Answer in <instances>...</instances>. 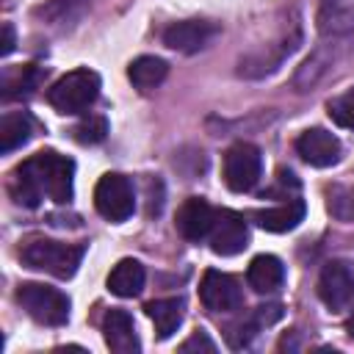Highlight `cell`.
Returning <instances> with one entry per match:
<instances>
[{
  "label": "cell",
  "mask_w": 354,
  "mask_h": 354,
  "mask_svg": "<svg viewBox=\"0 0 354 354\" xmlns=\"http://www.w3.org/2000/svg\"><path fill=\"white\" fill-rule=\"evenodd\" d=\"M72 180H75L72 158L58 155L55 149H41L14 169L8 191L17 205L30 210L39 207L41 199L66 205L72 199Z\"/></svg>",
  "instance_id": "1"
},
{
  "label": "cell",
  "mask_w": 354,
  "mask_h": 354,
  "mask_svg": "<svg viewBox=\"0 0 354 354\" xmlns=\"http://www.w3.org/2000/svg\"><path fill=\"white\" fill-rule=\"evenodd\" d=\"M80 260H83V246H72V243H61L50 238H33L22 246V263L28 268L53 274L58 279L75 277Z\"/></svg>",
  "instance_id": "2"
},
{
  "label": "cell",
  "mask_w": 354,
  "mask_h": 354,
  "mask_svg": "<svg viewBox=\"0 0 354 354\" xmlns=\"http://www.w3.org/2000/svg\"><path fill=\"white\" fill-rule=\"evenodd\" d=\"M100 97V75L91 69H72L47 88V102L58 113H83Z\"/></svg>",
  "instance_id": "3"
},
{
  "label": "cell",
  "mask_w": 354,
  "mask_h": 354,
  "mask_svg": "<svg viewBox=\"0 0 354 354\" xmlns=\"http://www.w3.org/2000/svg\"><path fill=\"white\" fill-rule=\"evenodd\" d=\"M17 301L19 307L36 321V324H44V326H64L69 321V296L58 288H50V285H41V282H25L19 285L17 290Z\"/></svg>",
  "instance_id": "4"
},
{
  "label": "cell",
  "mask_w": 354,
  "mask_h": 354,
  "mask_svg": "<svg viewBox=\"0 0 354 354\" xmlns=\"http://www.w3.org/2000/svg\"><path fill=\"white\" fill-rule=\"evenodd\" d=\"M94 207L102 218L119 224V221H127L136 210V191H133V183L124 177V174H102L97 188H94Z\"/></svg>",
  "instance_id": "5"
},
{
  "label": "cell",
  "mask_w": 354,
  "mask_h": 354,
  "mask_svg": "<svg viewBox=\"0 0 354 354\" xmlns=\"http://www.w3.org/2000/svg\"><path fill=\"white\" fill-rule=\"evenodd\" d=\"M260 174H263V158H260V149L254 144L238 141L227 149V155H224V183H227L230 191H235V194L252 191L260 183Z\"/></svg>",
  "instance_id": "6"
},
{
  "label": "cell",
  "mask_w": 354,
  "mask_h": 354,
  "mask_svg": "<svg viewBox=\"0 0 354 354\" xmlns=\"http://www.w3.org/2000/svg\"><path fill=\"white\" fill-rule=\"evenodd\" d=\"M318 296L329 310H343L354 299V260H329L318 277Z\"/></svg>",
  "instance_id": "7"
},
{
  "label": "cell",
  "mask_w": 354,
  "mask_h": 354,
  "mask_svg": "<svg viewBox=\"0 0 354 354\" xmlns=\"http://www.w3.org/2000/svg\"><path fill=\"white\" fill-rule=\"evenodd\" d=\"M199 299L205 304V310L210 313H232L243 304V293L235 277L224 274V271H205L202 282H199Z\"/></svg>",
  "instance_id": "8"
},
{
  "label": "cell",
  "mask_w": 354,
  "mask_h": 354,
  "mask_svg": "<svg viewBox=\"0 0 354 354\" xmlns=\"http://www.w3.org/2000/svg\"><path fill=\"white\" fill-rule=\"evenodd\" d=\"M207 241H210V249L216 254L232 257L249 246V227H246L241 213L224 207V210H216V221H213Z\"/></svg>",
  "instance_id": "9"
},
{
  "label": "cell",
  "mask_w": 354,
  "mask_h": 354,
  "mask_svg": "<svg viewBox=\"0 0 354 354\" xmlns=\"http://www.w3.org/2000/svg\"><path fill=\"white\" fill-rule=\"evenodd\" d=\"M296 152L301 155L304 163H310L315 169H326L340 160L343 144L335 133H329L324 127H310L296 138Z\"/></svg>",
  "instance_id": "10"
},
{
  "label": "cell",
  "mask_w": 354,
  "mask_h": 354,
  "mask_svg": "<svg viewBox=\"0 0 354 354\" xmlns=\"http://www.w3.org/2000/svg\"><path fill=\"white\" fill-rule=\"evenodd\" d=\"M213 221H216V207H210V205H207L205 199H199V196H191V199H185V202L180 205L177 218H174V227H177V232H180L185 241L199 243V241H205V238L210 235Z\"/></svg>",
  "instance_id": "11"
},
{
  "label": "cell",
  "mask_w": 354,
  "mask_h": 354,
  "mask_svg": "<svg viewBox=\"0 0 354 354\" xmlns=\"http://www.w3.org/2000/svg\"><path fill=\"white\" fill-rule=\"evenodd\" d=\"M218 33V28L213 22L205 19H185V22H174L166 28L163 33V44L180 53H196L202 47L210 44V39Z\"/></svg>",
  "instance_id": "12"
},
{
  "label": "cell",
  "mask_w": 354,
  "mask_h": 354,
  "mask_svg": "<svg viewBox=\"0 0 354 354\" xmlns=\"http://www.w3.org/2000/svg\"><path fill=\"white\" fill-rule=\"evenodd\" d=\"M102 335H105L108 348L116 354H136L141 348L136 324L127 310H108L102 318Z\"/></svg>",
  "instance_id": "13"
},
{
  "label": "cell",
  "mask_w": 354,
  "mask_h": 354,
  "mask_svg": "<svg viewBox=\"0 0 354 354\" xmlns=\"http://www.w3.org/2000/svg\"><path fill=\"white\" fill-rule=\"evenodd\" d=\"M304 213H307V205L301 199H288L277 207L254 210L252 218H254L257 227H263L268 232H288V230H296L304 221Z\"/></svg>",
  "instance_id": "14"
},
{
  "label": "cell",
  "mask_w": 354,
  "mask_h": 354,
  "mask_svg": "<svg viewBox=\"0 0 354 354\" xmlns=\"http://www.w3.org/2000/svg\"><path fill=\"white\" fill-rule=\"evenodd\" d=\"M246 282L257 293H277L285 282V266L274 254H257L246 268Z\"/></svg>",
  "instance_id": "15"
},
{
  "label": "cell",
  "mask_w": 354,
  "mask_h": 354,
  "mask_svg": "<svg viewBox=\"0 0 354 354\" xmlns=\"http://www.w3.org/2000/svg\"><path fill=\"white\" fill-rule=\"evenodd\" d=\"M144 310H147V315L152 318L155 332H158L160 340L171 337V335L177 332V326L183 324V318H185V301H183L180 296L155 299V301H149Z\"/></svg>",
  "instance_id": "16"
},
{
  "label": "cell",
  "mask_w": 354,
  "mask_h": 354,
  "mask_svg": "<svg viewBox=\"0 0 354 354\" xmlns=\"http://www.w3.org/2000/svg\"><path fill=\"white\" fill-rule=\"evenodd\" d=\"M144 279H147V274H144V266L138 263V260H119L113 268H111V274H108V290L113 293V296H122V299H133V296H138L141 290H144Z\"/></svg>",
  "instance_id": "17"
},
{
  "label": "cell",
  "mask_w": 354,
  "mask_h": 354,
  "mask_svg": "<svg viewBox=\"0 0 354 354\" xmlns=\"http://www.w3.org/2000/svg\"><path fill=\"white\" fill-rule=\"evenodd\" d=\"M166 75H169V64L163 58H155V55H141V58L130 61V66H127L130 83L141 91H149L155 86H160L166 80Z\"/></svg>",
  "instance_id": "18"
},
{
  "label": "cell",
  "mask_w": 354,
  "mask_h": 354,
  "mask_svg": "<svg viewBox=\"0 0 354 354\" xmlns=\"http://www.w3.org/2000/svg\"><path fill=\"white\" fill-rule=\"evenodd\" d=\"M44 69L41 66H36V64H28V66H19L17 72H8L6 77H3V97L6 100H25V97H30L39 86H41V80H44Z\"/></svg>",
  "instance_id": "19"
},
{
  "label": "cell",
  "mask_w": 354,
  "mask_h": 354,
  "mask_svg": "<svg viewBox=\"0 0 354 354\" xmlns=\"http://www.w3.org/2000/svg\"><path fill=\"white\" fill-rule=\"evenodd\" d=\"M33 136V122L25 113H6L0 119V152H14Z\"/></svg>",
  "instance_id": "20"
},
{
  "label": "cell",
  "mask_w": 354,
  "mask_h": 354,
  "mask_svg": "<svg viewBox=\"0 0 354 354\" xmlns=\"http://www.w3.org/2000/svg\"><path fill=\"white\" fill-rule=\"evenodd\" d=\"M329 213L340 221H354V185H337L329 191Z\"/></svg>",
  "instance_id": "21"
},
{
  "label": "cell",
  "mask_w": 354,
  "mask_h": 354,
  "mask_svg": "<svg viewBox=\"0 0 354 354\" xmlns=\"http://www.w3.org/2000/svg\"><path fill=\"white\" fill-rule=\"evenodd\" d=\"M329 119L346 130H354V88L329 100Z\"/></svg>",
  "instance_id": "22"
},
{
  "label": "cell",
  "mask_w": 354,
  "mask_h": 354,
  "mask_svg": "<svg viewBox=\"0 0 354 354\" xmlns=\"http://www.w3.org/2000/svg\"><path fill=\"white\" fill-rule=\"evenodd\" d=\"M72 136L80 144H100L108 136V122L102 116H88V119H83V122L75 124Z\"/></svg>",
  "instance_id": "23"
},
{
  "label": "cell",
  "mask_w": 354,
  "mask_h": 354,
  "mask_svg": "<svg viewBox=\"0 0 354 354\" xmlns=\"http://www.w3.org/2000/svg\"><path fill=\"white\" fill-rule=\"evenodd\" d=\"M180 351H185V354H188V351H216V343H213L205 332H194V335L180 346Z\"/></svg>",
  "instance_id": "24"
},
{
  "label": "cell",
  "mask_w": 354,
  "mask_h": 354,
  "mask_svg": "<svg viewBox=\"0 0 354 354\" xmlns=\"http://www.w3.org/2000/svg\"><path fill=\"white\" fill-rule=\"evenodd\" d=\"M11 50H14V25L11 22H3V47H0V53L8 55Z\"/></svg>",
  "instance_id": "25"
},
{
  "label": "cell",
  "mask_w": 354,
  "mask_h": 354,
  "mask_svg": "<svg viewBox=\"0 0 354 354\" xmlns=\"http://www.w3.org/2000/svg\"><path fill=\"white\" fill-rule=\"evenodd\" d=\"M346 332H348V337L354 340V313H351V318H348V324H346Z\"/></svg>",
  "instance_id": "26"
}]
</instances>
